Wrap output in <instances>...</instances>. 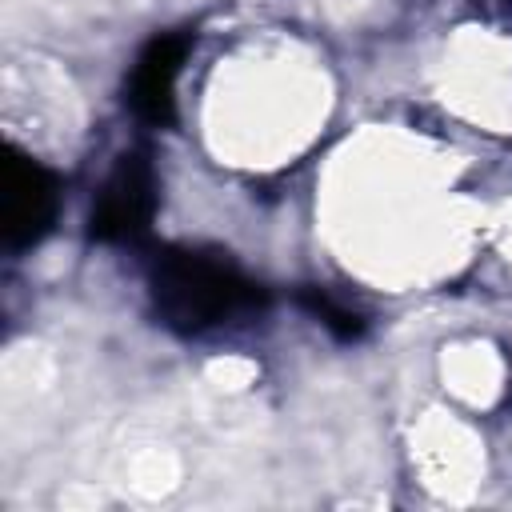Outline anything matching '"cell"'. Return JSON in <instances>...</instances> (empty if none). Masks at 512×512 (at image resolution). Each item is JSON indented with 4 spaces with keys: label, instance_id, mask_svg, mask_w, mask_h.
Returning <instances> with one entry per match:
<instances>
[{
    "label": "cell",
    "instance_id": "cell-1",
    "mask_svg": "<svg viewBox=\"0 0 512 512\" xmlns=\"http://www.w3.org/2000/svg\"><path fill=\"white\" fill-rule=\"evenodd\" d=\"M156 300L172 324L204 328L248 300L240 276L208 256H168L156 276Z\"/></svg>",
    "mask_w": 512,
    "mask_h": 512
},
{
    "label": "cell",
    "instance_id": "cell-2",
    "mask_svg": "<svg viewBox=\"0 0 512 512\" xmlns=\"http://www.w3.org/2000/svg\"><path fill=\"white\" fill-rule=\"evenodd\" d=\"M152 216V180L148 168L136 160H124L116 176L108 180V192L100 196L96 228L104 236H136Z\"/></svg>",
    "mask_w": 512,
    "mask_h": 512
},
{
    "label": "cell",
    "instance_id": "cell-3",
    "mask_svg": "<svg viewBox=\"0 0 512 512\" xmlns=\"http://www.w3.org/2000/svg\"><path fill=\"white\" fill-rule=\"evenodd\" d=\"M184 48H188L184 36H164V40L148 44V52L140 56V64L132 72V104L140 108V116L168 120V112H172V80L180 72Z\"/></svg>",
    "mask_w": 512,
    "mask_h": 512
},
{
    "label": "cell",
    "instance_id": "cell-4",
    "mask_svg": "<svg viewBox=\"0 0 512 512\" xmlns=\"http://www.w3.org/2000/svg\"><path fill=\"white\" fill-rule=\"evenodd\" d=\"M8 224L12 228H40L48 220V208H52V188L44 180V172L32 164V168H12L8 172Z\"/></svg>",
    "mask_w": 512,
    "mask_h": 512
}]
</instances>
